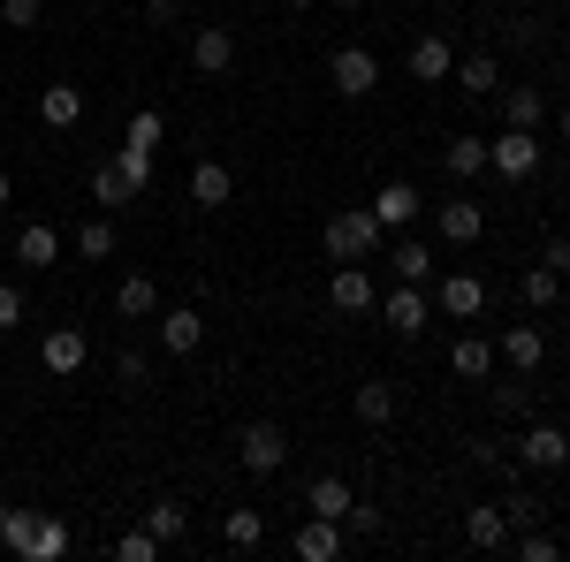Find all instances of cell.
I'll return each instance as SVG.
<instances>
[{"label":"cell","instance_id":"836d02e7","mask_svg":"<svg viewBox=\"0 0 570 562\" xmlns=\"http://www.w3.org/2000/svg\"><path fill=\"white\" fill-rule=\"evenodd\" d=\"M107 555H115V562H160V540L137 524V532H115V548H107Z\"/></svg>","mask_w":570,"mask_h":562},{"label":"cell","instance_id":"ac0fdd59","mask_svg":"<svg viewBox=\"0 0 570 562\" xmlns=\"http://www.w3.org/2000/svg\"><path fill=\"white\" fill-rule=\"evenodd\" d=\"M403 69H411L419 85H441V77L456 69V53H449V39H434V31H426V39H419L411 53H403Z\"/></svg>","mask_w":570,"mask_h":562},{"label":"cell","instance_id":"7a4b0ae2","mask_svg":"<svg viewBox=\"0 0 570 562\" xmlns=\"http://www.w3.org/2000/svg\"><path fill=\"white\" fill-rule=\"evenodd\" d=\"M236 456H244V472H252V479H274L282 464H289V433L274 426V418H252V426L236 433Z\"/></svg>","mask_w":570,"mask_h":562},{"label":"cell","instance_id":"d6986e66","mask_svg":"<svg viewBox=\"0 0 570 562\" xmlns=\"http://www.w3.org/2000/svg\"><path fill=\"white\" fill-rule=\"evenodd\" d=\"M502 122H510V130H540V122H548V91L540 85H510L502 91Z\"/></svg>","mask_w":570,"mask_h":562},{"label":"cell","instance_id":"4dcf8cb0","mask_svg":"<svg viewBox=\"0 0 570 562\" xmlns=\"http://www.w3.org/2000/svg\"><path fill=\"white\" fill-rule=\"evenodd\" d=\"M220 540L252 555V548H259V540H266V517H259V510H228V517H220Z\"/></svg>","mask_w":570,"mask_h":562},{"label":"cell","instance_id":"484cf974","mask_svg":"<svg viewBox=\"0 0 570 562\" xmlns=\"http://www.w3.org/2000/svg\"><path fill=\"white\" fill-rule=\"evenodd\" d=\"M487 365H494V343H487V335H456L449 373H456V381H487Z\"/></svg>","mask_w":570,"mask_h":562},{"label":"cell","instance_id":"7bdbcfd3","mask_svg":"<svg viewBox=\"0 0 570 562\" xmlns=\"http://www.w3.org/2000/svg\"><path fill=\"white\" fill-rule=\"evenodd\" d=\"M502 448H510V441H487V433H480V441H472V464H487V472H502V464H510Z\"/></svg>","mask_w":570,"mask_h":562},{"label":"cell","instance_id":"6da1fadb","mask_svg":"<svg viewBox=\"0 0 570 562\" xmlns=\"http://www.w3.org/2000/svg\"><path fill=\"white\" fill-rule=\"evenodd\" d=\"M381 236H389V228L373 220V206H343V214L327 220V236H320V244H327V259H335V266H351V259H373V252H381Z\"/></svg>","mask_w":570,"mask_h":562},{"label":"cell","instance_id":"5b68a950","mask_svg":"<svg viewBox=\"0 0 570 562\" xmlns=\"http://www.w3.org/2000/svg\"><path fill=\"white\" fill-rule=\"evenodd\" d=\"M327 85L343 91V99H365V91L381 85V61H373L365 46H335V61H327Z\"/></svg>","mask_w":570,"mask_h":562},{"label":"cell","instance_id":"ee69618b","mask_svg":"<svg viewBox=\"0 0 570 562\" xmlns=\"http://www.w3.org/2000/svg\"><path fill=\"white\" fill-rule=\"evenodd\" d=\"M494 411H502V418H525L532 395H525V388H494Z\"/></svg>","mask_w":570,"mask_h":562},{"label":"cell","instance_id":"8d00e7d4","mask_svg":"<svg viewBox=\"0 0 570 562\" xmlns=\"http://www.w3.org/2000/svg\"><path fill=\"white\" fill-rule=\"evenodd\" d=\"M53 555H69V524L39 517V548H31V562H53Z\"/></svg>","mask_w":570,"mask_h":562},{"label":"cell","instance_id":"e575fe53","mask_svg":"<svg viewBox=\"0 0 570 562\" xmlns=\"http://www.w3.org/2000/svg\"><path fill=\"white\" fill-rule=\"evenodd\" d=\"M115 168H122V183H130V198H145V190H153V152L122 145V152H115Z\"/></svg>","mask_w":570,"mask_h":562},{"label":"cell","instance_id":"816d5d0a","mask_svg":"<svg viewBox=\"0 0 570 562\" xmlns=\"http://www.w3.org/2000/svg\"><path fill=\"white\" fill-rule=\"evenodd\" d=\"M343 8H365V0H343Z\"/></svg>","mask_w":570,"mask_h":562},{"label":"cell","instance_id":"f546056e","mask_svg":"<svg viewBox=\"0 0 570 562\" xmlns=\"http://www.w3.org/2000/svg\"><path fill=\"white\" fill-rule=\"evenodd\" d=\"M145 532H153L160 548H176L183 532H190V510H183V502H153V510H145Z\"/></svg>","mask_w":570,"mask_h":562},{"label":"cell","instance_id":"603a6c76","mask_svg":"<svg viewBox=\"0 0 570 562\" xmlns=\"http://www.w3.org/2000/svg\"><path fill=\"white\" fill-rule=\"evenodd\" d=\"M449 77H456V91L487 99V91H502V61H494V53H464V61L449 69Z\"/></svg>","mask_w":570,"mask_h":562},{"label":"cell","instance_id":"bcb514c9","mask_svg":"<svg viewBox=\"0 0 570 562\" xmlns=\"http://www.w3.org/2000/svg\"><path fill=\"white\" fill-rule=\"evenodd\" d=\"M548 266H556V274H570V236H556V244H548Z\"/></svg>","mask_w":570,"mask_h":562},{"label":"cell","instance_id":"4fadbf2b","mask_svg":"<svg viewBox=\"0 0 570 562\" xmlns=\"http://www.w3.org/2000/svg\"><path fill=\"white\" fill-rule=\"evenodd\" d=\"M115 319H130V327L160 319V289H153V274H122V289H115Z\"/></svg>","mask_w":570,"mask_h":562},{"label":"cell","instance_id":"4316f807","mask_svg":"<svg viewBox=\"0 0 570 562\" xmlns=\"http://www.w3.org/2000/svg\"><path fill=\"white\" fill-rule=\"evenodd\" d=\"M0 548L31 562V548H39V510H0Z\"/></svg>","mask_w":570,"mask_h":562},{"label":"cell","instance_id":"8fae6325","mask_svg":"<svg viewBox=\"0 0 570 562\" xmlns=\"http://www.w3.org/2000/svg\"><path fill=\"white\" fill-rule=\"evenodd\" d=\"M434 228H441V244H480V236H487V214L472 206V198H441V206H434Z\"/></svg>","mask_w":570,"mask_h":562},{"label":"cell","instance_id":"d6a6232c","mask_svg":"<svg viewBox=\"0 0 570 562\" xmlns=\"http://www.w3.org/2000/svg\"><path fill=\"white\" fill-rule=\"evenodd\" d=\"M77 259H115V220L91 214L85 228H77Z\"/></svg>","mask_w":570,"mask_h":562},{"label":"cell","instance_id":"44dd1931","mask_svg":"<svg viewBox=\"0 0 570 562\" xmlns=\"http://www.w3.org/2000/svg\"><path fill=\"white\" fill-rule=\"evenodd\" d=\"M53 259H61V228L23 220V228H16V266H53Z\"/></svg>","mask_w":570,"mask_h":562},{"label":"cell","instance_id":"b9f144b4","mask_svg":"<svg viewBox=\"0 0 570 562\" xmlns=\"http://www.w3.org/2000/svg\"><path fill=\"white\" fill-rule=\"evenodd\" d=\"M160 137H168V122H160V115H137V122H130V145H137V152H160Z\"/></svg>","mask_w":570,"mask_h":562},{"label":"cell","instance_id":"60d3db41","mask_svg":"<svg viewBox=\"0 0 570 562\" xmlns=\"http://www.w3.org/2000/svg\"><path fill=\"white\" fill-rule=\"evenodd\" d=\"M39 16H46V0H0V23H8V31H31Z\"/></svg>","mask_w":570,"mask_h":562},{"label":"cell","instance_id":"ffe728a7","mask_svg":"<svg viewBox=\"0 0 570 562\" xmlns=\"http://www.w3.org/2000/svg\"><path fill=\"white\" fill-rule=\"evenodd\" d=\"M441 312H449V319H480L487 312V282L480 274H449V282H441Z\"/></svg>","mask_w":570,"mask_h":562},{"label":"cell","instance_id":"681fc988","mask_svg":"<svg viewBox=\"0 0 570 562\" xmlns=\"http://www.w3.org/2000/svg\"><path fill=\"white\" fill-rule=\"evenodd\" d=\"M556 130H563V145H570V107H563V122H556Z\"/></svg>","mask_w":570,"mask_h":562},{"label":"cell","instance_id":"74e56055","mask_svg":"<svg viewBox=\"0 0 570 562\" xmlns=\"http://www.w3.org/2000/svg\"><path fill=\"white\" fill-rule=\"evenodd\" d=\"M518 555H525V562H556V555H563V540H556V532H532V524H525V532H518Z\"/></svg>","mask_w":570,"mask_h":562},{"label":"cell","instance_id":"52a82bcc","mask_svg":"<svg viewBox=\"0 0 570 562\" xmlns=\"http://www.w3.org/2000/svg\"><path fill=\"white\" fill-rule=\"evenodd\" d=\"M85 357H91L85 327H53V335L39 343V365L53 373V381H77V373H85Z\"/></svg>","mask_w":570,"mask_h":562},{"label":"cell","instance_id":"83f0119b","mask_svg":"<svg viewBox=\"0 0 570 562\" xmlns=\"http://www.w3.org/2000/svg\"><path fill=\"white\" fill-rule=\"evenodd\" d=\"M351 411H357V426H389L395 418V388L389 381H365V388L351 395Z\"/></svg>","mask_w":570,"mask_h":562},{"label":"cell","instance_id":"f35d334b","mask_svg":"<svg viewBox=\"0 0 570 562\" xmlns=\"http://www.w3.org/2000/svg\"><path fill=\"white\" fill-rule=\"evenodd\" d=\"M373 532H381V510L373 502H351L343 510V540H373Z\"/></svg>","mask_w":570,"mask_h":562},{"label":"cell","instance_id":"f907efd6","mask_svg":"<svg viewBox=\"0 0 570 562\" xmlns=\"http://www.w3.org/2000/svg\"><path fill=\"white\" fill-rule=\"evenodd\" d=\"M289 8H312V0H289Z\"/></svg>","mask_w":570,"mask_h":562},{"label":"cell","instance_id":"5bb4252c","mask_svg":"<svg viewBox=\"0 0 570 562\" xmlns=\"http://www.w3.org/2000/svg\"><path fill=\"white\" fill-rule=\"evenodd\" d=\"M494 357H502L510 373H540V365H548V335H540V327H510V335L494 343Z\"/></svg>","mask_w":570,"mask_h":562},{"label":"cell","instance_id":"f6af8a7d","mask_svg":"<svg viewBox=\"0 0 570 562\" xmlns=\"http://www.w3.org/2000/svg\"><path fill=\"white\" fill-rule=\"evenodd\" d=\"M16 319H23V289H8V282H0V335H8Z\"/></svg>","mask_w":570,"mask_h":562},{"label":"cell","instance_id":"d4e9b609","mask_svg":"<svg viewBox=\"0 0 570 562\" xmlns=\"http://www.w3.org/2000/svg\"><path fill=\"white\" fill-rule=\"evenodd\" d=\"M518 297H525L532 312H556V304H563V274H556L548 259H540V266H525V282H518Z\"/></svg>","mask_w":570,"mask_h":562},{"label":"cell","instance_id":"7402d4cb","mask_svg":"<svg viewBox=\"0 0 570 562\" xmlns=\"http://www.w3.org/2000/svg\"><path fill=\"white\" fill-rule=\"evenodd\" d=\"M351 502H357L351 479H335V472H320L305 486V510H312V517H335V524H343V510H351Z\"/></svg>","mask_w":570,"mask_h":562},{"label":"cell","instance_id":"1f68e13d","mask_svg":"<svg viewBox=\"0 0 570 562\" xmlns=\"http://www.w3.org/2000/svg\"><path fill=\"white\" fill-rule=\"evenodd\" d=\"M464 540H472V548H510V517H502V510H472V517H464Z\"/></svg>","mask_w":570,"mask_h":562},{"label":"cell","instance_id":"2e32d148","mask_svg":"<svg viewBox=\"0 0 570 562\" xmlns=\"http://www.w3.org/2000/svg\"><path fill=\"white\" fill-rule=\"evenodd\" d=\"M198 343H206V319H198L190 304H176V312H160V349H168V357H190Z\"/></svg>","mask_w":570,"mask_h":562},{"label":"cell","instance_id":"7dc6e473","mask_svg":"<svg viewBox=\"0 0 570 562\" xmlns=\"http://www.w3.org/2000/svg\"><path fill=\"white\" fill-rule=\"evenodd\" d=\"M145 16H153V23H176L183 8H176V0H145Z\"/></svg>","mask_w":570,"mask_h":562},{"label":"cell","instance_id":"277c9868","mask_svg":"<svg viewBox=\"0 0 570 562\" xmlns=\"http://www.w3.org/2000/svg\"><path fill=\"white\" fill-rule=\"evenodd\" d=\"M487 168L510 175V183H525V175L540 168V137H532V130H502V137H487Z\"/></svg>","mask_w":570,"mask_h":562},{"label":"cell","instance_id":"3957f363","mask_svg":"<svg viewBox=\"0 0 570 562\" xmlns=\"http://www.w3.org/2000/svg\"><path fill=\"white\" fill-rule=\"evenodd\" d=\"M563 464H570V433L556 426V418L525 426V441H518V472H563Z\"/></svg>","mask_w":570,"mask_h":562},{"label":"cell","instance_id":"cb8c5ba5","mask_svg":"<svg viewBox=\"0 0 570 562\" xmlns=\"http://www.w3.org/2000/svg\"><path fill=\"white\" fill-rule=\"evenodd\" d=\"M441 168L456 175V183H472V175H487V137H449V152H441Z\"/></svg>","mask_w":570,"mask_h":562},{"label":"cell","instance_id":"db71d44e","mask_svg":"<svg viewBox=\"0 0 570 562\" xmlns=\"http://www.w3.org/2000/svg\"><path fill=\"white\" fill-rule=\"evenodd\" d=\"M0 510H8V502H0Z\"/></svg>","mask_w":570,"mask_h":562},{"label":"cell","instance_id":"30bf717a","mask_svg":"<svg viewBox=\"0 0 570 562\" xmlns=\"http://www.w3.org/2000/svg\"><path fill=\"white\" fill-rule=\"evenodd\" d=\"M419 214H426L419 183H381V190H373V220H381V228H411Z\"/></svg>","mask_w":570,"mask_h":562},{"label":"cell","instance_id":"f5cc1de1","mask_svg":"<svg viewBox=\"0 0 570 562\" xmlns=\"http://www.w3.org/2000/svg\"><path fill=\"white\" fill-rule=\"evenodd\" d=\"M563 61H570V39H563Z\"/></svg>","mask_w":570,"mask_h":562},{"label":"cell","instance_id":"c3c4849f","mask_svg":"<svg viewBox=\"0 0 570 562\" xmlns=\"http://www.w3.org/2000/svg\"><path fill=\"white\" fill-rule=\"evenodd\" d=\"M8 198H16V183H8V168H0V214H8Z\"/></svg>","mask_w":570,"mask_h":562},{"label":"cell","instance_id":"e0dca14e","mask_svg":"<svg viewBox=\"0 0 570 562\" xmlns=\"http://www.w3.org/2000/svg\"><path fill=\"white\" fill-rule=\"evenodd\" d=\"M39 122L46 130H77V122H85V91L77 85H46L39 91Z\"/></svg>","mask_w":570,"mask_h":562},{"label":"cell","instance_id":"7c38bea8","mask_svg":"<svg viewBox=\"0 0 570 562\" xmlns=\"http://www.w3.org/2000/svg\"><path fill=\"white\" fill-rule=\"evenodd\" d=\"M381 319H389V327L403 335V343H411V335H426V289L395 282V297H381Z\"/></svg>","mask_w":570,"mask_h":562},{"label":"cell","instance_id":"f1b7e54d","mask_svg":"<svg viewBox=\"0 0 570 562\" xmlns=\"http://www.w3.org/2000/svg\"><path fill=\"white\" fill-rule=\"evenodd\" d=\"M389 274H395V282H411V289H426V274H434L426 244H411V236H403V244L389 252Z\"/></svg>","mask_w":570,"mask_h":562},{"label":"cell","instance_id":"ab89813d","mask_svg":"<svg viewBox=\"0 0 570 562\" xmlns=\"http://www.w3.org/2000/svg\"><path fill=\"white\" fill-rule=\"evenodd\" d=\"M115 381H122V388H145V381H153V357H145V349H122V357H115Z\"/></svg>","mask_w":570,"mask_h":562},{"label":"cell","instance_id":"8992f818","mask_svg":"<svg viewBox=\"0 0 570 562\" xmlns=\"http://www.w3.org/2000/svg\"><path fill=\"white\" fill-rule=\"evenodd\" d=\"M327 304H335V312H381V289H373L365 259H351V266L327 274Z\"/></svg>","mask_w":570,"mask_h":562},{"label":"cell","instance_id":"9c48e42d","mask_svg":"<svg viewBox=\"0 0 570 562\" xmlns=\"http://www.w3.org/2000/svg\"><path fill=\"white\" fill-rule=\"evenodd\" d=\"M228 198H236V168H228V160H198V168H190V206H198V214H220Z\"/></svg>","mask_w":570,"mask_h":562},{"label":"cell","instance_id":"d590c367","mask_svg":"<svg viewBox=\"0 0 570 562\" xmlns=\"http://www.w3.org/2000/svg\"><path fill=\"white\" fill-rule=\"evenodd\" d=\"M91 198H99L107 214H115V206H130V183H122V168H115V160H107V168L91 175Z\"/></svg>","mask_w":570,"mask_h":562},{"label":"cell","instance_id":"9a60e30c","mask_svg":"<svg viewBox=\"0 0 570 562\" xmlns=\"http://www.w3.org/2000/svg\"><path fill=\"white\" fill-rule=\"evenodd\" d=\"M289 548H297L305 562H335V555H343V524H335V517H312V510H305V524H297V540H289Z\"/></svg>","mask_w":570,"mask_h":562},{"label":"cell","instance_id":"ba28073f","mask_svg":"<svg viewBox=\"0 0 570 562\" xmlns=\"http://www.w3.org/2000/svg\"><path fill=\"white\" fill-rule=\"evenodd\" d=\"M190 69H198V77H228V69H236V31H228V23H206V31L190 39Z\"/></svg>","mask_w":570,"mask_h":562}]
</instances>
